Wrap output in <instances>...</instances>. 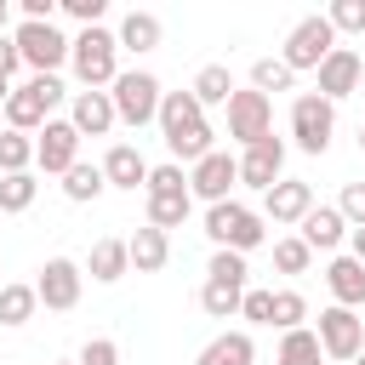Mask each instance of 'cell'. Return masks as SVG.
I'll return each mask as SVG.
<instances>
[{
  "label": "cell",
  "instance_id": "cell-6",
  "mask_svg": "<svg viewBox=\"0 0 365 365\" xmlns=\"http://www.w3.org/2000/svg\"><path fill=\"white\" fill-rule=\"evenodd\" d=\"M314 336H319V354L325 359H336V365H354L359 359V348H365V319L354 314V308H319V325H314Z\"/></svg>",
  "mask_w": 365,
  "mask_h": 365
},
{
  "label": "cell",
  "instance_id": "cell-45",
  "mask_svg": "<svg viewBox=\"0 0 365 365\" xmlns=\"http://www.w3.org/2000/svg\"><path fill=\"white\" fill-rule=\"evenodd\" d=\"M348 257L365 262V228H348Z\"/></svg>",
  "mask_w": 365,
  "mask_h": 365
},
{
  "label": "cell",
  "instance_id": "cell-39",
  "mask_svg": "<svg viewBox=\"0 0 365 365\" xmlns=\"http://www.w3.org/2000/svg\"><path fill=\"white\" fill-rule=\"evenodd\" d=\"M57 11H68L80 29H97V23H103V11H108V0H57Z\"/></svg>",
  "mask_w": 365,
  "mask_h": 365
},
{
  "label": "cell",
  "instance_id": "cell-14",
  "mask_svg": "<svg viewBox=\"0 0 365 365\" xmlns=\"http://www.w3.org/2000/svg\"><path fill=\"white\" fill-rule=\"evenodd\" d=\"M314 80H319L314 91H319L325 103H342L348 91H359V51H354V46H336V51L314 68Z\"/></svg>",
  "mask_w": 365,
  "mask_h": 365
},
{
  "label": "cell",
  "instance_id": "cell-32",
  "mask_svg": "<svg viewBox=\"0 0 365 365\" xmlns=\"http://www.w3.org/2000/svg\"><path fill=\"white\" fill-rule=\"evenodd\" d=\"M240 297H245V291H240V285H222V279H205V285H200V308H205L211 319H234V314H240Z\"/></svg>",
  "mask_w": 365,
  "mask_h": 365
},
{
  "label": "cell",
  "instance_id": "cell-18",
  "mask_svg": "<svg viewBox=\"0 0 365 365\" xmlns=\"http://www.w3.org/2000/svg\"><path fill=\"white\" fill-rule=\"evenodd\" d=\"M325 285H331V297H336V308H354V314L365 308V262H354L348 251L325 262Z\"/></svg>",
  "mask_w": 365,
  "mask_h": 365
},
{
  "label": "cell",
  "instance_id": "cell-19",
  "mask_svg": "<svg viewBox=\"0 0 365 365\" xmlns=\"http://www.w3.org/2000/svg\"><path fill=\"white\" fill-rule=\"evenodd\" d=\"M68 125H74L80 137H108V131L120 125L108 91H74V114H68Z\"/></svg>",
  "mask_w": 365,
  "mask_h": 365
},
{
  "label": "cell",
  "instance_id": "cell-11",
  "mask_svg": "<svg viewBox=\"0 0 365 365\" xmlns=\"http://www.w3.org/2000/svg\"><path fill=\"white\" fill-rule=\"evenodd\" d=\"M74 160H80V131H74L68 120H46V125L34 131V165H40L46 177H63Z\"/></svg>",
  "mask_w": 365,
  "mask_h": 365
},
{
  "label": "cell",
  "instance_id": "cell-33",
  "mask_svg": "<svg viewBox=\"0 0 365 365\" xmlns=\"http://www.w3.org/2000/svg\"><path fill=\"white\" fill-rule=\"evenodd\" d=\"M34 194H40V182H34V171H17V177H0V211H6V217H17V211H29V205H34Z\"/></svg>",
  "mask_w": 365,
  "mask_h": 365
},
{
  "label": "cell",
  "instance_id": "cell-7",
  "mask_svg": "<svg viewBox=\"0 0 365 365\" xmlns=\"http://www.w3.org/2000/svg\"><path fill=\"white\" fill-rule=\"evenodd\" d=\"M11 40L23 51V68H34V74H57L68 63V34L57 23H17Z\"/></svg>",
  "mask_w": 365,
  "mask_h": 365
},
{
  "label": "cell",
  "instance_id": "cell-46",
  "mask_svg": "<svg viewBox=\"0 0 365 365\" xmlns=\"http://www.w3.org/2000/svg\"><path fill=\"white\" fill-rule=\"evenodd\" d=\"M6 23H11V6H6V0H0V34H6Z\"/></svg>",
  "mask_w": 365,
  "mask_h": 365
},
{
  "label": "cell",
  "instance_id": "cell-49",
  "mask_svg": "<svg viewBox=\"0 0 365 365\" xmlns=\"http://www.w3.org/2000/svg\"><path fill=\"white\" fill-rule=\"evenodd\" d=\"M359 148H365V120H359Z\"/></svg>",
  "mask_w": 365,
  "mask_h": 365
},
{
  "label": "cell",
  "instance_id": "cell-28",
  "mask_svg": "<svg viewBox=\"0 0 365 365\" xmlns=\"http://www.w3.org/2000/svg\"><path fill=\"white\" fill-rule=\"evenodd\" d=\"M188 194H148V228H160V234H171V228H182L188 222Z\"/></svg>",
  "mask_w": 365,
  "mask_h": 365
},
{
  "label": "cell",
  "instance_id": "cell-27",
  "mask_svg": "<svg viewBox=\"0 0 365 365\" xmlns=\"http://www.w3.org/2000/svg\"><path fill=\"white\" fill-rule=\"evenodd\" d=\"M325 354H319V336L308 331V325H297V331H285L279 336V354H274V365H319Z\"/></svg>",
  "mask_w": 365,
  "mask_h": 365
},
{
  "label": "cell",
  "instance_id": "cell-5",
  "mask_svg": "<svg viewBox=\"0 0 365 365\" xmlns=\"http://www.w3.org/2000/svg\"><path fill=\"white\" fill-rule=\"evenodd\" d=\"M331 131H336V103H325L319 91H302L291 103V143L302 154H325L331 148Z\"/></svg>",
  "mask_w": 365,
  "mask_h": 365
},
{
  "label": "cell",
  "instance_id": "cell-15",
  "mask_svg": "<svg viewBox=\"0 0 365 365\" xmlns=\"http://www.w3.org/2000/svg\"><path fill=\"white\" fill-rule=\"evenodd\" d=\"M51 120V108L40 103V91H34V80H23V86H11V97H6V108H0V125L6 131H23V137H34L40 125Z\"/></svg>",
  "mask_w": 365,
  "mask_h": 365
},
{
  "label": "cell",
  "instance_id": "cell-40",
  "mask_svg": "<svg viewBox=\"0 0 365 365\" xmlns=\"http://www.w3.org/2000/svg\"><path fill=\"white\" fill-rule=\"evenodd\" d=\"M336 211H342V222H348V228H365V182H348V188H342V200H336Z\"/></svg>",
  "mask_w": 365,
  "mask_h": 365
},
{
  "label": "cell",
  "instance_id": "cell-16",
  "mask_svg": "<svg viewBox=\"0 0 365 365\" xmlns=\"http://www.w3.org/2000/svg\"><path fill=\"white\" fill-rule=\"evenodd\" d=\"M154 125H160V137H165V143H177V137H188L194 125H205V108L194 103V91H165V97H160Z\"/></svg>",
  "mask_w": 365,
  "mask_h": 365
},
{
  "label": "cell",
  "instance_id": "cell-41",
  "mask_svg": "<svg viewBox=\"0 0 365 365\" xmlns=\"http://www.w3.org/2000/svg\"><path fill=\"white\" fill-rule=\"evenodd\" d=\"M240 314H245L251 325H268V319H274V291H245V297H240Z\"/></svg>",
  "mask_w": 365,
  "mask_h": 365
},
{
  "label": "cell",
  "instance_id": "cell-25",
  "mask_svg": "<svg viewBox=\"0 0 365 365\" xmlns=\"http://www.w3.org/2000/svg\"><path fill=\"white\" fill-rule=\"evenodd\" d=\"M188 91H194V103H200V108H217V103L228 108V97H234V74H228L222 63H205V68L194 74V86H188Z\"/></svg>",
  "mask_w": 365,
  "mask_h": 365
},
{
  "label": "cell",
  "instance_id": "cell-2",
  "mask_svg": "<svg viewBox=\"0 0 365 365\" xmlns=\"http://www.w3.org/2000/svg\"><path fill=\"white\" fill-rule=\"evenodd\" d=\"M205 240L217 245V251H257L262 240H268V222H262V211H251V205H240V200H222V205H205Z\"/></svg>",
  "mask_w": 365,
  "mask_h": 365
},
{
  "label": "cell",
  "instance_id": "cell-17",
  "mask_svg": "<svg viewBox=\"0 0 365 365\" xmlns=\"http://www.w3.org/2000/svg\"><path fill=\"white\" fill-rule=\"evenodd\" d=\"M297 240H302L308 251H336V245L348 240V222H342L336 205H314V211L297 222Z\"/></svg>",
  "mask_w": 365,
  "mask_h": 365
},
{
  "label": "cell",
  "instance_id": "cell-47",
  "mask_svg": "<svg viewBox=\"0 0 365 365\" xmlns=\"http://www.w3.org/2000/svg\"><path fill=\"white\" fill-rule=\"evenodd\" d=\"M6 97H11V80H0V108H6Z\"/></svg>",
  "mask_w": 365,
  "mask_h": 365
},
{
  "label": "cell",
  "instance_id": "cell-9",
  "mask_svg": "<svg viewBox=\"0 0 365 365\" xmlns=\"http://www.w3.org/2000/svg\"><path fill=\"white\" fill-rule=\"evenodd\" d=\"M80 291H86V268H80L74 257H46V268H40V279H34V297H40L51 314H68V308L80 302Z\"/></svg>",
  "mask_w": 365,
  "mask_h": 365
},
{
  "label": "cell",
  "instance_id": "cell-37",
  "mask_svg": "<svg viewBox=\"0 0 365 365\" xmlns=\"http://www.w3.org/2000/svg\"><path fill=\"white\" fill-rule=\"evenodd\" d=\"M205 274L222 279V285H240V291H245V279H251V268H245L240 251H211V268H205Z\"/></svg>",
  "mask_w": 365,
  "mask_h": 365
},
{
  "label": "cell",
  "instance_id": "cell-3",
  "mask_svg": "<svg viewBox=\"0 0 365 365\" xmlns=\"http://www.w3.org/2000/svg\"><path fill=\"white\" fill-rule=\"evenodd\" d=\"M160 97H165V86L148 74V68H125L114 86H108V103H114V120H125V125H154V114H160Z\"/></svg>",
  "mask_w": 365,
  "mask_h": 365
},
{
  "label": "cell",
  "instance_id": "cell-48",
  "mask_svg": "<svg viewBox=\"0 0 365 365\" xmlns=\"http://www.w3.org/2000/svg\"><path fill=\"white\" fill-rule=\"evenodd\" d=\"M359 86H365V57H359Z\"/></svg>",
  "mask_w": 365,
  "mask_h": 365
},
{
  "label": "cell",
  "instance_id": "cell-51",
  "mask_svg": "<svg viewBox=\"0 0 365 365\" xmlns=\"http://www.w3.org/2000/svg\"><path fill=\"white\" fill-rule=\"evenodd\" d=\"M354 365H365V348H359V359H354Z\"/></svg>",
  "mask_w": 365,
  "mask_h": 365
},
{
  "label": "cell",
  "instance_id": "cell-8",
  "mask_svg": "<svg viewBox=\"0 0 365 365\" xmlns=\"http://www.w3.org/2000/svg\"><path fill=\"white\" fill-rule=\"evenodd\" d=\"M240 182V160L228 148H211L200 165H188V200H205V205H222Z\"/></svg>",
  "mask_w": 365,
  "mask_h": 365
},
{
  "label": "cell",
  "instance_id": "cell-35",
  "mask_svg": "<svg viewBox=\"0 0 365 365\" xmlns=\"http://www.w3.org/2000/svg\"><path fill=\"white\" fill-rule=\"evenodd\" d=\"M143 194H188V171H182L177 160H165V165H148V182H143Z\"/></svg>",
  "mask_w": 365,
  "mask_h": 365
},
{
  "label": "cell",
  "instance_id": "cell-13",
  "mask_svg": "<svg viewBox=\"0 0 365 365\" xmlns=\"http://www.w3.org/2000/svg\"><path fill=\"white\" fill-rule=\"evenodd\" d=\"M308 211H314V188H308L302 177H279V182L262 194V222H274V228H297Z\"/></svg>",
  "mask_w": 365,
  "mask_h": 365
},
{
  "label": "cell",
  "instance_id": "cell-36",
  "mask_svg": "<svg viewBox=\"0 0 365 365\" xmlns=\"http://www.w3.org/2000/svg\"><path fill=\"white\" fill-rule=\"evenodd\" d=\"M308 262H314V251H308L297 234L274 240V268H279V274H308Z\"/></svg>",
  "mask_w": 365,
  "mask_h": 365
},
{
  "label": "cell",
  "instance_id": "cell-34",
  "mask_svg": "<svg viewBox=\"0 0 365 365\" xmlns=\"http://www.w3.org/2000/svg\"><path fill=\"white\" fill-rule=\"evenodd\" d=\"M302 319H308V297H302V291H291V285H285V291H274V319H268V325L297 331Z\"/></svg>",
  "mask_w": 365,
  "mask_h": 365
},
{
  "label": "cell",
  "instance_id": "cell-44",
  "mask_svg": "<svg viewBox=\"0 0 365 365\" xmlns=\"http://www.w3.org/2000/svg\"><path fill=\"white\" fill-rule=\"evenodd\" d=\"M23 68V51H17V40L11 34H0V80H11Z\"/></svg>",
  "mask_w": 365,
  "mask_h": 365
},
{
  "label": "cell",
  "instance_id": "cell-10",
  "mask_svg": "<svg viewBox=\"0 0 365 365\" xmlns=\"http://www.w3.org/2000/svg\"><path fill=\"white\" fill-rule=\"evenodd\" d=\"M274 131V97H262V91H234L228 97V137L240 143V148H251L257 137H268Z\"/></svg>",
  "mask_w": 365,
  "mask_h": 365
},
{
  "label": "cell",
  "instance_id": "cell-23",
  "mask_svg": "<svg viewBox=\"0 0 365 365\" xmlns=\"http://www.w3.org/2000/svg\"><path fill=\"white\" fill-rule=\"evenodd\" d=\"M114 40H120V51H154L165 40V23L154 11H125L120 29H114Z\"/></svg>",
  "mask_w": 365,
  "mask_h": 365
},
{
  "label": "cell",
  "instance_id": "cell-20",
  "mask_svg": "<svg viewBox=\"0 0 365 365\" xmlns=\"http://www.w3.org/2000/svg\"><path fill=\"white\" fill-rule=\"evenodd\" d=\"M103 182H108V188H131V194H137V188L148 182V160H143L131 143H114V148L103 154Z\"/></svg>",
  "mask_w": 365,
  "mask_h": 365
},
{
  "label": "cell",
  "instance_id": "cell-50",
  "mask_svg": "<svg viewBox=\"0 0 365 365\" xmlns=\"http://www.w3.org/2000/svg\"><path fill=\"white\" fill-rule=\"evenodd\" d=\"M57 365H80V359H57Z\"/></svg>",
  "mask_w": 365,
  "mask_h": 365
},
{
  "label": "cell",
  "instance_id": "cell-43",
  "mask_svg": "<svg viewBox=\"0 0 365 365\" xmlns=\"http://www.w3.org/2000/svg\"><path fill=\"white\" fill-rule=\"evenodd\" d=\"M17 11H23V23H51L57 0H17Z\"/></svg>",
  "mask_w": 365,
  "mask_h": 365
},
{
  "label": "cell",
  "instance_id": "cell-22",
  "mask_svg": "<svg viewBox=\"0 0 365 365\" xmlns=\"http://www.w3.org/2000/svg\"><path fill=\"white\" fill-rule=\"evenodd\" d=\"M194 365H257V342H251V331H222L200 348Z\"/></svg>",
  "mask_w": 365,
  "mask_h": 365
},
{
  "label": "cell",
  "instance_id": "cell-4",
  "mask_svg": "<svg viewBox=\"0 0 365 365\" xmlns=\"http://www.w3.org/2000/svg\"><path fill=\"white\" fill-rule=\"evenodd\" d=\"M336 51V29L325 23V11H314V17H302L291 34H285V46H279V63L291 68V74H314L325 57Z\"/></svg>",
  "mask_w": 365,
  "mask_h": 365
},
{
  "label": "cell",
  "instance_id": "cell-21",
  "mask_svg": "<svg viewBox=\"0 0 365 365\" xmlns=\"http://www.w3.org/2000/svg\"><path fill=\"white\" fill-rule=\"evenodd\" d=\"M125 251H131V268L137 274H160L165 262H171V234H160V228H137L131 240H125Z\"/></svg>",
  "mask_w": 365,
  "mask_h": 365
},
{
  "label": "cell",
  "instance_id": "cell-26",
  "mask_svg": "<svg viewBox=\"0 0 365 365\" xmlns=\"http://www.w3.org/2000/svg\"><path fill=\"white\" fill-rule=\"evenodd\" d=\"M103 188H108V182H103V165H86V160H74V165L63 171V194H68L74 205H91Z\"/></svg>",
  "mask_w": 365,
  "mask_h": 365
},
{
  "label": "cell",
  "instance_id": "cell-31",
  "mask_svg": "<svg viewBox=\"0 0 365 365\" xmlns=\"http://www.w3.org/2000/svg\"><path fill=\"white\" fill-rule=\"evenodd\" d=\"M291 86H297V74H291L279 57H257V63H251V91L274 97V91H291Z\"/></svg>",
  "mask_w": 365,
  "mask_h": 365
},
{
  "label": "cell",
  "instance_id": "cell-38",
  "mask_svg": "<svg viewBox=\"0 0 365 365\" xmlns=\"http://www.w3.org/2000/svg\"><path fill=\"white\" fill-rule=\"evenodd\" d=\"M325 23H331L336 34H359V29H365V0H331V6H325Z\"/></svg>",
  "mask_w": 365,
  "mask_h": 365
},
{
  "label": "cell",
  "instance_id": "cell-24",
  "mask_svg": "<svg viewBox=\"0 0 365 365\" xmlns=\"http://www.w3.org/2000/svg\"><path fill=\"white\" fill-rule=\"evenodd\" d=\"M86 268H91V279H97V285L125 279V274H131V251H125V240H97V245H91V257H86Z\"/></svg>",
  "mask_w": 365,
  "mask_h": 365
},
{
  "label": "cell",
  "instance_id": "cell-52",
  "mask_svg": "<svg viewBox=\"0 0 365 365\" xmlns=\"http://www.w3.org/2000/svg\"><path fill=\"white\" fill-rule=\"evenodd\" d=\"M0 131H6V125H0Z\"/></svg>",
  "mask_w": 365,
  "mask_h": 365
},
{
  "label": "cell",
  "instance_id": "cell-12",
  "mask_svg": "<svg viewBox=\"0 0 365 365\" xmlns=\"http://www.w3.org/2000/svg\"><path fill=\"white\" fill-rule=\"evenodd\" d=\"M279 177H285V143L268 131V137H257V143L240 154V182L257 188V194H268Z\"/></svg>",
  "mask_w": 365,
  "mask_h": 365
},
{
  "label": "cell",
  "instance_id": "cell-1",
  "mask_svg": "<svg viewBox=\"0 0 365 365\" xmlns=\"http://www.w3.org/2000/svg\"><path fill=\"white\" fill-rule=\"evenodd\" d=\"M68 68H74V80L86 86V91H103V86H114L120 80V40H114V29H80L74 40H68Z\"/></svg>",
  "mask_w": 365,
  "mask_h": 365
},
{
  "label": "cell",
  "instance_id": "cell-30",
  "mask_svg": "<svg viewBox=\"0 0 365 365\" xmlns=\"http://www.w3.org/2000/svg\"><path fill=\"white\" fill-rule=\"evenodd\" d=\"M17 171H34V137L0 131V177H17Z\"/></svg>",
  "mask_w": 365,
  "mask_h": 365
},
{
  "label": "cell",
  "instance_id": "cell-29",
  "mask_svg": "<svg viewBox=\"0 0 365 365\" xmlns=\"http://www.w3.org/2000/svg\"><path fill=\"white\" fill-rule=\"evenodd\" d=\"M40 308L34 285H0V325H29Z\"/></svg>",
  "mask_w": 365,
  "mask_h": 365
},
{
  "label": "cell",
  "instance_id": "cell-42",
  "mask_svg": "<svg viewBox=\"0 0 365 365\" xmlns=\"http://www.w3.org/2000/svg\"><path fill=\"white\" fill-rule=\"evenodd\" d=\"M80 365H120V342L114 336H91L80 348Z\"/></svg>",
  "mask_w": 365,
  "mask_h": 365
}]
</instances>
